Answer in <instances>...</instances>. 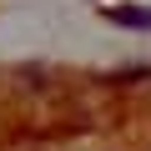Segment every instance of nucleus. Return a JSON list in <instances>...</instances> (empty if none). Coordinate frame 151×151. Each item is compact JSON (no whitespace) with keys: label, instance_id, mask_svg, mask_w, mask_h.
<instances>
[{"label":"nucleus","instance_id":"nucleus-1","mask_svg":"<svg viewBox=\"0 0 151 151\" xmlns=\"http://www.w3.org/2000/svg\"><path fill=\"white\" fill-rule=\"evenodd\" d=\"M106 15H111L116 25H136V30H151V10H146V5H111Z\"/></svg>","mask_w":151,"mask_h":151}]
</instances>
